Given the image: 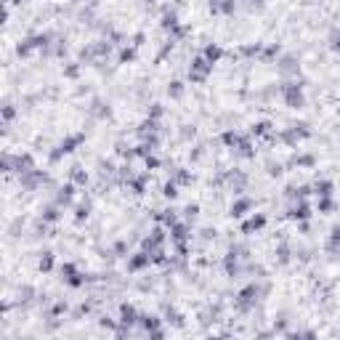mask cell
Listing matches in <instances>:
<instances>
[{
  "label": "cell",
  "mask_w": 340,
  "mask_h": 340,
  "mask_svg": "<svg viewBox=\"0 0 340 340\" xmlns=\"http://www.w3.org/2000/svg\"><path fill=\"white\" fill-rule=\"evenodd\" d=\"M266 226V215L258 213V215H250V218L242 224V234H253V231H260Z\"/></svg>",
  "instance_id": "cell-3"
},
{
  "label": "cell",
  "mask_w": 340,
  "mask_h": 340,
  "mask_svg": "<svg viewBox=\"0 0 340 340\" xmlns=\"http://www.w3.org/2000/svg\"><path fill=\"white\" fill-rule=\"evenodd\" d=\"M202 56H205V58H207V61H210V64H215V61H218L221 56H224V51H221L218 45H207V48L202 51Z\"/></svg>",
  "instance_id": "cell-6"
},
{
  "label": "cell",
  "mask_w": 340,
  "mask_h": 340,
  "mask_svg": "<svg viewBox=\"0 0 340 340\" xmlns=\"http://www.w3.org/2000/svg\"><path fill=\"white\" fill-rule=\"evenodd\" d=\"M83 218H88V205H80V207H77V221H83Z\"/></svg>",
  "instance_id": "cell-13"
},
{
  "label": "cell",
  "mask_w": 340,
  "mask_h": 340,
  "mask_svg": "<svg viewBox=\"0 0 340 340\" xmlns=\"http://www.w3.org/2000/svg\"><path fill=\"white\" fill-rule=\"evenodd\" d=\"M168 96H173V99H181V96H184V83H170L168 85Z\"/></svg>",
  "instance_id": "cell-9"
},
{
  "label": "cell",
  "mask_w": 340,
  "mask_h": 340,
  "mask_svg": "<svg viewBox=\"0 0 340 340\" xmlns=\"http://www.w3.org/2000/svg\"><path fill=\"white\" fill-rule=\"evenodd\" d=\"M247 210H253V199H247V197H242L237 199L231 205V215L234 218H242V215H247Z\"/></svg>",
  "instance_id": "cell-4"
},
{
  "label": "cell",
  "mask_w": 340,
  "mask_h": 340,
  "mask_svg": "<svg viewBox=\"0 0 340 340\" xmlns=\"http://www.w3.org/2000/svg\"><path fill=\"white\" fill-rule=\"evenodd\" d=\"M282 96H284V104L290 109H300L306 104V96H303V85L298 83H287L282 88Z\"/></svg>",
  "instance_id": "cell-1"
},
{
  "label": "cell",
  "mask_w": 340,
  "mask_h": 340,
  "mask_svg": "<svg viewBox=\"0 0 340 340\" xmlns=\"http://www.w3.org/2000/svg\"><path fill=\"white\" fill-rule=\"evenodd\" d=\"M309 215H311V207L306 205L303 199H300L298 205H295V207H292V210H290V218H292V221H306V218H309Z\"/></svg>",
  "instance_id": "cell-5"
},
{
  "label": "cell",
  "mask_w": 340,
  "mask_h": 340,
  "mask_svg": "<svg viewBox=\"0 0 340 340\" xmlns=\"http://www.w3.org/2000/svg\"><path fill=\"white\" fill-rule=\"evenodd\" d=\"M43 221H45V224H54V221H58V205H48V207H45Z\"/></svg>",
  "instance_id": "cell-8"
},
{
  "label": "cell",
  "mask_w": 340,
  "mask_h": 340,
  "mask_svg": "<svg viewBox=\"0 0 340 340\" xmlns=\"http://www.w3.org/2000/svg\"><path fill=\"white\" fill-rule=\"evenodd\" d=\"M266 5V0H250V11H260Z\"/></svg>",
  "instance_id": "cell-14"
},
{
  "label": "cell",
  "mask_w": 340,
  "mask_h": 340,
  "mask_svg": "<svg viewBox=\"0 0 340 340\" xmlns=\"http://www.w3.org/2000/svg\"><path fill=\"white\" fill-rule=\"evenodd\" d=\"M149 263H152V255H149L146 250L143 253H136V255H130L128 258V271H143V269H149Z\"/></svg>",
  "instance_id": "cell-2"
},
{
  "label": "cell",
  "mask_w": 340,
  "mask_h": 340,
  "mask_svg": "<svg viewBox=\"0 0 340 340\" xmlns=\"http://www.w3.org/2000/svg\"><path fill=\"white\" fill-rule=\"evenodd\" d=\"M316 194H319V197H332V184H330V181H319V184H316Z\"/></svg>",
  "instance_id": "cell-10"
},
{
  "label": "cell",
  "mask_w": 340,
  "mask_h": 340,
  "mask_svg": "<svg viewBox=\"0 0 340 340\" xmlns=\"http://www.w3.org/2000/svg\"><path fill=\"white\" fill-rule=\"evenodd\" d=\"M162 194H165V197L168 199H175V197H178V181H168V184H165V189H162Z\"/></svg>",
  "instance_id": "cell-7"
},
{
  "label": "cell",
  "mask_w": 340,
  "mask_h": 340,
  "mask_svg": "<svg viewBox=\"0 0 340 340\" xmlns=\"http://www.w3.org/2000/svg\"><path fill=\"white\" fill-rule=\"evenodd\" d=\"M54 269V253H43L40 258V271H51Z\"/></svg>",
  "instance_id": "cell-11"
},
{
  "label": "cell",
  "mask_w": 340,
  "mask_h": 340,
  "mask_svg": "<svg viewBox=\"0 0 340 340\" xmlns=\"http://www.w3.org/2000/svg\"><path fill=\"white\" fill-rule=\"evenodd\" d=\"M72 181H75V184H85V181H88V175L83 173V168H75V173H72Z\"/></svg>",
  "instance_id": "cell-12"
}]
</instances>
